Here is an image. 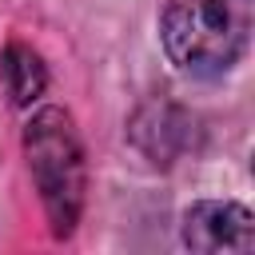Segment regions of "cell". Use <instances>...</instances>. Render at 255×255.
<instances>
[{
	"instance_id": "3",
	"label": "cell",
	"mask_w": 255,
	"mask_h": 255,
	"mask_svg": "<svg viewBox=\"0 0 255 255\" xmlns=\"http://www.w3.org/2000/svg\"><path fill=\"white\" fill-rule=\"evenodd\" d=\"M183 247L199 255L255 251V215L235 199H199L183 211Z\"/></svg>"
},
{
	"instance_id": "1",
	"label": "cell",
	"mask_w": 255,
	"mask_h": 255,
	"mask_svg": "<svg viewBox=\"0 0 255 255\" xmlns=\"http://www.w3.org/2000/svg\"><path fill=\"white\" fill-rule=\"evenodd\" d=\"M24 155L32 183L40 191L44 215L52 235L68 239L80 223L84 211V191H88V163H84V143L64 108H40L24 124Z\"/></svg>"
},
{
	"instance_id": "4",
	"label": "cell",
	"mask_w": 255,
	"mask_h": 255,
	"mask_svg": "<svg viewBox=\"0 0 255 255\" xmlns=\"http://www.w3.org/2000/svg\"><path fill=\"white\" fill-rule=\"evenodd\" d=\"M128 135H131V143H135L151 163H171L175 155H183V151L191 147L195 116L183 112V108L171 104V100H147V104L131 116Z\"/></svg>"
},
{
	"instance_id": "5",
	"label": "cell",
	"mask_w": 255,
	"mask_h": 255,
	"mask_svg": "<svg viewBox=\"0 0 255 255\" xmlns=\"http://www.w3.org/2000/svg\"><path fill=\"white\" fill-rule=\"evenodd\" d=\"M0 80L8 88L12 108H32L48 92V68L40 60V52L20 44V40L4 44V52H0Z\"/></svg>"
},
{
	"instance_id": "2",
	"label": "cell",
	"mask_w": 255,
	"mask_h": 255,
	"mask_svg": "<svg viewBox=\"0 0 255 255\" xmlns=\"http://www.w3.org/2000/svg\"><path fill=\"white\" fill-rule=\"evenodd\" d=\"M159 40L179 72L223 76L247 44V0H171Z\"/></svg>"
}]
</instances>
